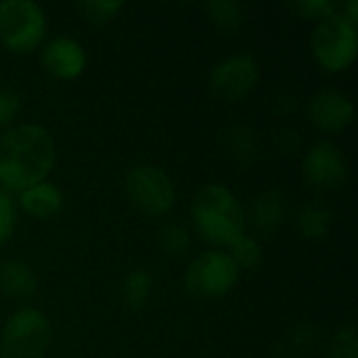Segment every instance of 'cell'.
Returning a JSON list of instances; mask_svg holds the SVG:
<instances>
[{
    "instance_id": "obj_9",
    "label": "cell",
    "mask_w": 358,
    "mask_h": 358,
    "mask_svg": "<svg viewBox=\"0 0 358 358\" xmlns=\"http://www.w3.org/2000/svg\"><path fill=\"white\" fill-rule=\"evenodd\" d=\"M260 69L254 57L250 55H231L222 59L210 73L212 90L224 101L245 99L258 84Z\"/></svg>"
},
{
    "instance_id": "obj_15",
    "label": "cell",
    "mask_w": 358,
    "mask_h": 358,
    "mask_svg": "<svg viewBox=\"0 0 358 358\" xmlns=\"http://www.w3.org/2000/svg\"><path fill=\"white\" fill-rule=\"evenodd\" d=\"M298 229H300L304 239L321 241L329 235L331 212L323 206H306L298 216Z\"/></svg>"
},
{
    "instance_id": "obj_12",
    "label": "cell",
    "mask_w": 358,
    "mask_h": 358,
    "mask_svg": "<svg viewBox=\"0 0 358 358\" xmlns=\"http://www.w3.org/2000/svg\"><path fill=\"white\" fill-rule=\"evenodd\" d=\"M19 206L36 220H50L63 210V193L57 185L44 180L19 193Z\"/></svg>"
},
{
    "instance_id": "obj_5",
    "label": "cell",
    "mask_w": 358,
    "mask_h": 358,
    "mask_svg": "<svg viewBox=\"0 0 358 358\" xmlns=\"http://www.w3.org/2000/svg\"><path fill=\"white\" fill-rule=\"evenodd\" d=\"M358 52L357 25L340 13L317 23L313 31V55L317 63L331 73L348 69Z\"/></svg>"
},
{
    "instance_id": "obj_21",
    "label": "cell",
    "mask_w": 358,
    "mask_h": 358,
    "mask_svg": "<svg viewBox=\"0 0 358 358\" xmlns=\"http://www.w3.org/2000/svg\"><path fill=\"white\" fill-rule=\"evenodd\" d=\"M292 8L304 17V19H317V21H323L331 15L338 13L340 4L334 2V0H302V2H294Z\"/></svg>"
},
{
    "instance_id": "obj_18",
    "label": "cell",
    "mask_w": 358,
    "mask_h": 358,
    "mask_svg": "<svg viewBox=\"0 0 358 358\" xmlns=\"http://www.w3.org/2000/svg\"><path fill=\"white\" fill-rule=\"evenodd\" d=\"M76 8L90 23H107L124 8V2H120V0H84V2H78Z\"/></svg>"
},
{
    "instance_id": "obj_20",
    "label": "cell",
    "mask_w": 358,
    "mask_h": 358,
    "mask_svg": "<svg viewBox=\"0 0 358 358\" xmlns=\"http://www.w3.org/2000/svg\"><path fill=\"white\" fill-rule=\"evenodd\" d=\"M206 8H208L212 21L216 25H220L222 29H235L243 21V8H241L239 2L216 0V2H208Z\"/></svg>"
},
{
    "instance_id": "obj_10",
    "label": "cell",
    "mask_w": 358,
    "mask_h": 358,
    "mask_svg": "<svg viewBox=\"0 0 358 358\" xmlns=\"http://www.w3.org/2000/svg\"><path fill=\"white\" fill-rule=\"evenodd\" d=\"M308 115L321 132L340 134L355 120V103L340 90H321L313 96Z\"/></svg>"
},
{
    "instance_id": "obj_22",
    "label": "cell",
    "mask_w": 358,
    "mask_h": 358,
    "mask_svg": "<svg viewBox=\"0 0 358 358\" xmlns=\"http://www.w3.org/2000/svg\"><path fill=\"white\" fill-rule=\"evenodd\" d=\"M327 358H358V338L355 327H344L336 334Z\"/></svg>"
},
{
    "instance_id": "obj_6",
    "label": "cell",
    "mask_w": 358,
    "mask_h": 358,
    "mask_svg": "<svg viewBox=\"0 0 358 358\" xmlns=\"http://www.w3.org/2000/svg\"><path fill=\"white\" fill-rule=\"evenodd\" d=\"M241 271L227 252H206L197 256L185 271V289L199 300H216L227 296L239 281Z\"/></svg>"
},
{
    "instance_id": "obj_1",
    "label": "cell",
    "mask_w": 358,
    "mask_h": 358,
    "mask_svg": "<svg viewBox=\"0 0 358 358\" xmlns=\"http://www.w3.org/2000/svg\"><path fill=\"white\" fill-rule=\"evenodd\" d=\"M55 162V138L40 124H19L0 134V185L4 193H21L44 182Z\"/></svg>"
},
{
    "instance_id": "obj_14",
    "label": "cell",
    "mask_w": 358,
    "mask_h": 358,
    "mask_svg": "<svg viewBox=\"0 0 358 358\" xmlns=\"http://www.w3.org/2000/svg\"><path fill=\"white\" fill-rule=\"evenodd\" d=\"M252 227L262 233V235H271L275 233L285 218V201L281 197V193L277 191H268L264 195H260L254 206H252Z\"/></svg>"
},
{
    "instance_id": "obj_3",
    "label": "cell",
    "mask_w": 358,
    "mask_h": 358,
    "mask_svg": "<svg viewBox=\"0 0 358 358\" xmlns=\"http://www.w3.org/2000/svg\"><path fill=\"white\" fill-rule=\"evenodd\" d=\"M52 340V327L38 308L15 310L0 334V358H44Z\"/></svg>"
},
{
    "instance_id": "obj_4",
    "label": "cell",
    "mask_w": 358,
    "mask_h": 358,
    "mask_svg": "<svg viewBox=\"0 0 358 358\" xmlns=\"http://www.w3.org/2000/svg\"><path fill=\"white\" fill-rule=\"evenodd\" d=\"M46 34L44 8L31 0L0 2V44L15 52L27 55L40 46Z\"/></svg>"
},
{
    "instance_id": "obj_19",
    "label": "cell",
    "mask_w": 358,
    "mask_h": 358,
    "mask_svg": "<svg viewBox=\"0 0 358 358\" xmlns=\"http://www.w3.org/2000/svg\"><path fill=\"white\" fill-rule=\"evenodd\" d=\"M157 241L162 245L164 252L168 254H185L191 245V237H189V231L182 227V224H176V222H166L162 224L159 233H157Z\"/></svg>"
},
{
    "instance_id": "obj_13",
    "label": "cell",
    "mask_w": 358,
    "mask_h": 358,
    "mask_svg": "<svg viewBox=\"0 0 358 358\" xmlns=\"http://www.w3.org/2000/svg\"><path fill=\"white\" fill-rule=\"evenodd\" d=\"M0 292L15 300H27L36 292V275L21 260L0 264Z\"/></svg>"
},
{
    "instance_id": "obj_24",
    "label": "cell",
    "mask_w": 358,
    "mask_h": 358,
    "mask_svg": "<svg viewBox=\"0 0 358 358\" xmlns=\"http://www.w3.org/2000/svg\"><path fill=\"white\" fill-rule=\"evenodd\" d=\"M21 109V96L10 90L0 86V130H4L19 113Z\"/></svg>"
},
{
    "instance_id": "obj_11",
    "label": "cell",
    "mask_w": 358,
    "mask_h": 358,
    "mask_svg": "<svg viewBox=\"0 0 358 358\" xmlns=\"http://www.w3.org/2000/svg\"><path fill=\"white\" fill-rule=\"evenodd\" d=\"M42 65L50 76L59 80H76L86 67V52L78 40L57 36L44 46Z\"/></svg>"
},
{
    "instance_id": "obj_17",
    "label": "cell",
    "mask_w": 358,
    "mask_h": 358,
    "mask_svg": "<svg viewBox=\"0 0 358 358\" xmlns=\"http://www.w3.org/2000/svg\"><path fill=\"white\" fill-rule=\"evenodd\" d=\"M229 256L233 258L239 271H254L262 264V248L250 235H241L235 243H231Z\"/></svg>"
},
{
    "instance_id": "obj_16",
    "label": "cell",
    "mask_w": 358,
    "mask_h": 358,
    "mask_svg": "<svg viewBox=\"0 0 358 358\" xmlns=\"http://www.w3.org/2000/svg\"><path fill=\"white\" fill-rule=\"evenodd\" d=\"M151 294H153V277H151V273L138 268V271H132L124 279L122 296H124V302L130 308H134V310L143 308L151 300Z\"/></svg>"
},
{
    "instance_id": "obj_8",
    "label": "cell",
    "mask_w": 358,
    "mask_h": 358,
    "mask_svg": "<svg viewBox=\"0 0 358 358\" xmlns=\"http://www.w3.org/2000/svg\"><path fill=\"white\" fill-rule=\"evenodd\" d=\"M302 174L313 189L331 191L346 182L348 159L338 145L329 141H319L304 155Z\"/></svg>"
},
{
    "instance_id": "obj_7",
    "label": "cell",
    "mask_w": 358,
    "mask_h": 358,
    "mask_svg": "<svg viewBox=\"0 0 358 358\" xmlns=\"http://www.w3.org/2000/svg\"><path fill=\"white\" fill-rule=\"evenodd\" d=\"M126 193L132 206L151 218L166 216L176 203L172 178L155 166H136L126 174Z\"/></svg>"
},
{
    "instance_id": "obj_25",
    "label": "cell",
    "mask_w": 358,
    "mask_h": 358,
    "mask_svg": "<svg viewBox=\"0 0 358 358\" xmlns=\"http://www.w3.org/2000/svg\"><path fill=\"white\" fill-rule=\"evenodd\" d=\"M346 21H350L352 25H357L358 23V2L357 0H348L346 4H342L340 6V10H338Z\"/></svg>"
},
{
    "instance_id": "obj_23",
    "label": "cell",
    "mask_w": 358,
    "mask_h": 358,
    "mask_svg": "<svg viewBox=\"0 0 358 358\" xmlns=\"http://www.w3.org/2000/svg\"><path fill=\"white\" fill-rule=\"evenodd\" d=\"M17 227V208L8 193L0 191V245H4Z\"/></svg>"
},
{
    "instance_id": "obj_2",
    "label": "cell",
    "mask_w": 358,
    "mask_h": 358,
    "mask_svg": "<svg viewBox=\"0 0 358 358\" xmlns=\"http://www.w3.org/2000/svg\"><path fill=\"white\" fill-rule=\"evenodd\" d=\"M195 229L214 245H231L245 235V212L241 201L222 185L203 187L191 206Z\"/></svg>"
}]
</instances>
